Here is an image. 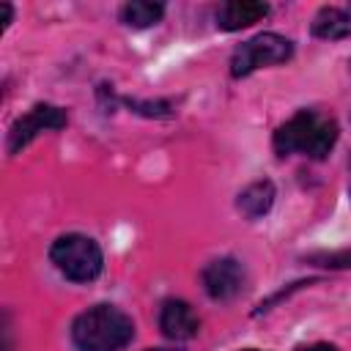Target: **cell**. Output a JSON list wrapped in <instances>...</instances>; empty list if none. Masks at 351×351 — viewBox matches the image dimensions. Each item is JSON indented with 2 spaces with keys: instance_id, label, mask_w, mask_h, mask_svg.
I'll use <instances>...</instances> for the list:
<instances>
[{
  "instance_id": "2",
  "label": "cell",
  "mask_w": 351,
  "mask_h": 351,
  "mask_svg": "<svg viewBox=\"0 0 351 351\" xmlns=\"http://www.w3.org/2000/svg\"><path fill=\"white\" fill-rule=\"evenodd\" d=\"M134 337V321L115 304H93L71 321L77 351H123Z\"/></svg>"
},
{
  "instance_id": "5",
  "label": "cell",
  "mask_w": 351,
  "mask_h": 351,
  "mask_svg": "<svg viewBox=\"0 0 351 351\" xmlns=\"http://www.w3.org/2000/svg\"><path fill=\"white\" fill-rule=\"evenodd\" d=\"M69 123V115L63 107H55V104H36L30 107L25 115H19L11 129H8V140H5V148L8 154H19L22 148H27L41 132H58Z\"/></svg>"
},
{
  "instance_id": "9",
  "label": "cell",
  "mask_w": 351,
  "mask_h": 351,
  "mask_svg": "<svg viewBox=\"0 0 351 351\" xmlns=\"http://www.w3.org/2000/svg\"><path fill=\"white\" fill-rule=\"evenodd\" d=\"M274 197H277L274 184H271L269 178H258V181L247 184V186L236 195V208H239L247 219H261L263 214L271 211Z\"/></svg>"
},
{
  "instance_id": "13",
  "label": "cell",
  "mask_w": 351,
  "mask_h": 351,
  "mask_svg": "<svg viewBox=\"0 0 351 351\" xmlns=\"http://www.w3.org/2000/svg\"><path fill=\"white\" fill-rule=\"evenodd\" d=\"M313 266L324 269H351V250H337V252H310L304 258Z\"/></svg>"
},
{
  "instance_id": "3",
  "label": "cell",
  "mask_w": 351,
  "mask_h": 351,
  "mask_svg": "<svg viewBox=\"0 0 351 351\" xmlns=\"http://www.w3.org/2000/svg\"><path fill=\"white\" fill-rule=\"evenodd\" d=\"M52 266L71 282H90L104 269V255L96 239L85 233H63L49 247Z\"/></svg>"
},
{
  "instance_id": "4",
  "label": "cell",
  "mask_w": 351,
  "mask_h": 351,
  "mask_svg": "<svg viewBox=\"0 0 351 351\" xmlns=\"http://www.w3.org/2000/svg\"><path fill=\"white\" fill-rule=\"evenodd\" d=\"M293 55V41L280 36V33H258L250 41L239 44L230 55V74L236 80L250 77L252 71L263 69V66H277L291 60Z\"/></svg>"
},
{
  "instance_id": "8",
  "label": "cell",
  "mask_w": 351,
  "mask_h": 351,
  "mask_svg": "<svg viewBox=\"0 0 351 351\" xmlns=\"http://www.w3.org/2000/svg\"><path fill=\"white\" fill-rule=\"evenodd\" d=\"M266 14H269V5L266 3L230 0V3H222L219 5V11H217V27L233 33V30H241V27H250V25L261 22Z\"/></svg>"
},
{
  "instance_id": "7",
  "label": "cell",
  "mask_w": 351,
  "mask_h": 351,
  "mask_svg": "<svg viewBox=\"0 0 351 351\" xmlns=\"http://www.w3.org/2000/svg\"><path fill=\"white\" fill-rule=\"evenodd\" d=\"M159 329L167 340H192L200 332V318L184 299H167L159 310Z\"/></svg>"
},
{
  "instance_id": "16",
  "label": "cell",
  "mask_w": 351,
  "mask_h": 351,
  "mask_svg": "<svg viewBox=\"0 0 351 351\" xmlns=\"http://www.w3.org/2000/svg\"><path fill=\"white\" fill-rule=\"evenodd\" d=\"M241 351H261V348H241Z\"/></svg>"
},
{
  "instance_id": "10",
  "label": "cell",
  "mask_w": 351,
  "mask_h": 351,
  "mask_svg": "<svg viewBox=\"0 0 351 351\" xmlns=\"http://www.w3.org/2000/svg\"><path fill=\"white\" fill-rule=\"evenodd\" d=\"M310 30L315 38H324V41H340V38L351 36V8H346V5L318 8Z\"/></svg>"
},
{
  "instance_id": "14",
  "label": "cell",
  "mask_w": 351,
  "mask_h": 351,
  "mask_svg": "<svg viewBox=\"0 0 351 351\" xmlns=\"http://www.w3.org/2000/svg\"><path fill=\"white\" fill-rule=\"evenodd\" d=\"M296 351H340V348L332 346V343H310V346H302Z\"/></svg>"
},
{
  "instance_id": "15",
  "label": "cell",
  "mask_w": 351,
  "mask_h": 351,
  "mask_svg": "<svg viewBox=\"0 0 351 351\" xmlns=\"http://www.w3.org/2000/svg\"><path fill=\"white\" fill-rule=\"evenodd\" d=\"M348 195H351V173H348Z\"/></svg>"
},
{
  "instance_id": "11",
  "label": "cell",
  "mask_w": 351,
  "mask_h": 351,
  "mask_svg": "<svg viewBox=\"0 0 351 351\" xmlns=\"http://www.w3.org/2000/svg\"><path fill=\"white\" fill-rule=\"evenodd\" d=\"M165 16V5L162 3H148V0H132L121 8V22L126 27H134V30H143V27H151L156 25L159 19Z\"/></svg>"
},
{
  "instance_id": "1",
  "label": "cell",
  "mask_w": 351,
  "mask_h": 351,
  "mask_svg": "<svg viewBox=\"0 0 351 351\" xmlns=\"http://www.w3.org/2000/svg\"><path fill=\"white\" fill-rule=\"evenodd\" d=\"M337 121L318 110H299L285 123L277 126L271 145L277 156L304 154L310 159H326L337 143Z\"/></svg>"
},
{
  "instance_id": "6",
  "label": "cell",
  "mask_w": 351,
  "mask_h": 351,
  "mask_svg": "<svg viewBox=\"0 0 351 351\" xmlns=\"http://www.w3.org/2000/svg\"><path fill=\"white\" fill-rule=\"evenodd\" d=\"M244 280H247L244 266H241L236 258H230V255L208 261V263L203 266V271H200L203 291H206L214 302H228V299L239 296L241 288H244Z\"/></svg>"
},
{
  "instance_id": "12",
  "label": "cell",
  "mask_w": 351,
  "mask_h": 351,
  "mask_svg": "<svg viewBox=\"0 0 351 351\" xmlns=\"http://www.w3.org/2000/svg\"><path fill=\"white\" fill-rule=\"evenodd\" d=\"M123 104H129L134 112L145 115V118H167L173 115V104L167 99H154V101H140V99H123Z\"/></svg>"
}]
</instances>
